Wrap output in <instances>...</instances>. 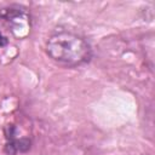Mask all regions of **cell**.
<instances>
[{
  "label": "cell",
  "mask_w": 155,
  "mask_h": 155,
  "mask_svg": "<svg viewBox=\"0 0 155 155\" xmlns=\"http://www.w3.org/2000/svg\"><path fill=\"white\" fill-rule=\"evenodd\" d=\"M47 56L56 63L74 68L86 64L92 58L90 42L79 33L70 29H57L47 39Z\"/></svg>",
  "instance_id": "6da1fadb"
},
{
  "label": "cell",
  "mask_w": 155,
  "mask_h": 155,
  "mask_svg": "<svg viewBox=\"0 0 155 155\" xmlns=\"http://www.w3.org/2000/svg\"><path fill=\"white\" fill-rule=\"evenodd\" d=\"M6 145L5 151L8 155H15L17 153H25L30 149V139L28 137H17V128L13 124L7 125L5 130Z\"/></svg>",
  "instance_id": "7a4b0ae2"
},
{
  "label": "cell",
  "mask_w": 155,
  "mask_h": 155,
  "mask_svg": "<svg viewBox=\"0 0 155 155\" xmlns=\"http://www.w3.org/2000/svg\"><path fill=\"white\" fill-rule=\"evenodd\" d=\"M0 19L7 22L10 24V27L12 28V31L16 33V30H19L18 28L21 27V29L23 30V33L28 31V15L21 10L19 7L13 8H6V10H0Z\"/></svg>",
  "instance_id": "3957f363"
},
{
  "label": "cell",
  "mask_w": 155,
  "mask_h": 155,
  "mask_svg": "<svg viewBox=\"0 0 155 155\" xmlns=\"http://www.w3.org/2000/svg\"><path fill=\"white\" fill-rule=\"evenodd\" d=\"M8 39L0 31V50H2V48H5V47H7V45H8Z\"/></svg>",
  "instance_id": "277c9868"
}]
</instances>
